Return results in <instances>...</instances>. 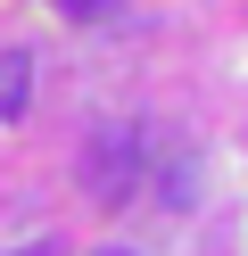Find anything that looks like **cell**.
Here are the masks:
<instances>
[{
	"label": "cell",
	"instance_id": "obj_1",
	"mask_svg": "<svg viewBox=\"0 0 248 256\" xmlns=\"http://www.w3.org/2000/svg\"><path fill=\"white\" fill-rule=\"evenodd\" d=\"M132 174H141V132H132V124H108V132L83 149V190L116 206V198L132 190Z\"/></svg>",
	"mask_w": 248,
	"mask_h": 256
},
{
	"label": "cell",
	"instance_id": "obj_2",
	"mask_svg": "<svg viewBox=\"0 0 248 256\" xmlns=\"http://www.w3.org/2000/svg\"><path fill=\"white\" fill-rule=\"evenodd\" d=\"M33 100V50H0V124H17Z\"/></svg>",
	"mask_w": 248,
	"mask_h": 256
},
{
	"label": "cell",
	"instance_id": "obj_3",
	"mask_svg": "<svg viewBox=\"0 0 248 256\" xmlns=\"http://www.w3.org/2000/svg\"><path fill=\"white\" fill-rule=\"evenodd\" d=\"M66 8H75V17H99V8H108V0H66Z\"/></svg>",
	"mask_w": 248,
	"mask_h": 256
},
{
	"label": "cell",
	"instance_id": "obj_4",
	"mask_svg": "<svg viewBox=\"0 0 248 256\" xmlns=\"http://www.w3.org/2000/svg\"><path fill=\"white\" fill-rule=\"evenodd\" d=\"M91 256H132V248H91Z\"/></svg>",
	"mask_w": 248,
	"mask_h": 256
},
{
	"label": "cell",
	"instance_id": "obj_5",
	"mask_svg": "<svg viewBox=\"0 0 248 256\" xmlns=\"http://www.w3.org/2000/svg\"><path fill=\"white\" fill-rule=\"evenodd\" d=\"M17 256H50V248H17Z\"/></svg>",
	"mask_w": 248,
	"mask_h": 256
}]
</instances>
